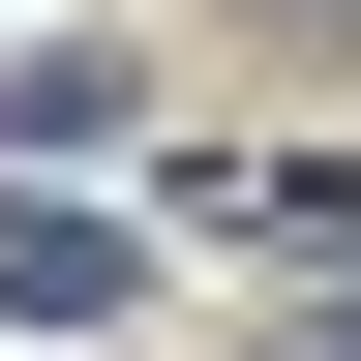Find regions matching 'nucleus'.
<instances>
[{"label":"nucleus","instance_id":"1","mask_svg":"<svg viewBox=\"0 0 361 361\" xmlns=\"http://www.w3.org/2000/svg\"><path fill=\"white\" fill-rule=\"evenodd\" d=\"M0 331H121V211H61V180H0Z\"/></svg>","mask_w":361,"mask_h":361},{"label":"nucleus","instance_id":"2","mask_svg":"<svg viewBox=\"0 0 361 361\" xmlns=\"http://www.w3.org/2000/svg\"><path fill=\"white\" fill-rule=\"evenodd\" d=\"M301 361H361V301H331V331H301Z\"/></svg>","mask_w":361,"mask_h":361}]
</instances>
